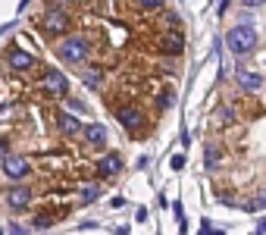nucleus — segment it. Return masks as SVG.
I'll return each mask as SVG.
<instances>
[{"mask_svg": "<svg viewBox=\"0 0 266 235\" xmlns=\"http://www.w3.org/2000/svg\"><path fill=\"white\" fill-rule=\"evenodd\" d=\"M225 44H229V50L232 53H251L257 47V31H254V25H235V29L225 35Z\"/></svg>", "mask_w": 266, "mask_h": 235, "instance_id": "1", "label": "nucleus"}, {"mask_svg": "<svg viewBox=\"0 0 266 235\" xmlns=\"http://www.w3.org/2000/svg\"><path fill=\"white\" fill-rule=\"evenodd\" d=\"M57 53L66 60V63H85L88 60V53H91V41L88 38H66V41H59L57 44Z\"/></svg>", "mask_w": 266, "mask_h": 235, "instance_id": "2", "label": "nucleus"}, {"mask_svg": "<svg viewBox=\"0 0 266 235\" xmlns=\"http://www.w3.org/2000/svg\"><path fill=\"white\" fill-rule=\"evenodd\" d=\"M69 25H72L69 10H63V6H50L41 16V29L47 31V35H63V31H69Z\"/></svg>", "mask_w": 266, "mask_h": 235, "instance_id": "3", "label": "nucleus"}, {"mask_svg": "<svg viewBox=\"0 0 266 235\" xmlns=\"http://www.w3.org/2000/svg\"><path fill=\"white\" fill-rule=\"evenodd\" d=\"M41 88L47 94H53V97H66V94H69V78H66L59 69H47L44 78H41Z\"/></svg>", "mask_w": 266, "mask_h": 235, "instance_id": "4", "label": "nucleus"}, {"mask_svg": "<svg viewBox=\"0 0 266 235\" xmlns=\"http://www.w3.org/2000/svg\"><path fill=\"white\" fill-rule=\"evenodd\" d=\"M3 176L6 179H13V182H19V179H29V172H31V163L25 157H16V154H10V157L3 160Z\"/></svg>", "mask_w": 266, "mask_h": 235, "instance_id": "5", "label": "nucleus"}, {"mask_svg": "<svg viewBox=\"0 0 266 235\" xmlns=\"http://www.w3.org/2000/svg\"><path fill=\"white\" fill-rule=\"evenodd\" d=\"M6 66L16 72H29V69H38V60L31 57L29 50H19V47H13L10 53H6Z\"/></svg>", "mask_w": 266, "mask_h": 235, "instance_id": "6", "label": "nucleus"}, {"mask_svg": "<svg viewBox=\"0 0 266 235\" xmlns=\"http://www.w3.org/2000/svg\"><path fill=\"white\" fill-rule=\"evenodd\" d=\"M157 47H160L163 53H169V57H178V53L185 50L182 31H163V35H160V41H157Z\"/></svg>", "mask_w": 266, "mask_h": 235, "instance_id": "7", "label": "nucleus"}, {"mask_svg": "<svg viewBox=\"0 0 266 235\" xmlns=\"http://www.w3.org/2000/svg\"><path fill=\"white\" fill-rule=\"evenodd\" d=\"M116 119L125 125L129 132H138V125L144 123V110L141 107H119L116 110Z\"/></svg>", "mask_w": 266, "mask_h": 235, "instance_id": "8", "label": "nucleus"}, {"mask_svg": "<svg viewBox=\"0 0 266 235\" xmlns=\"http://www.w3.org/2000/svg\"><path fill=\"white\" fill-rule=\"evenodd\" d=\"M29 201H31V191H29L25 185H13L10 191H6V204H10V207H16V210L29 207Z\"/></svg>", "mask_w": 266, "mask_h": 235, "instance_id": "9", "label": "nucleus"}, {"mask_svg": "<svg viewBox=\"0 0 266 235\" xmlns=\"http://www.w3.org/2000/svg\"><path fill=\"white\" fill-rule=\"evenodd\" d=\"M119 170H122V157H119V154H103V157L97 160V172H101V176H116Z\"/></svg>", "mask_w": 266, "mask_h": 235, "instance_id": "10", "label": "nucleus"}, {"mask_svg": "<svg viewBox=\"0 0 266 235\" xmlns=\"http://www.w3.org/2000/svg\"><path fill=\"white\" fill-rule=\"evenodd\" d=\"M57 119H59V132H63V135H78V132H82V123H78L72 113H59Z\"/></svg>", "mask_w": 266, "mask_h": 235, "instance_id": "11", "label": "nucleus"}, {"mask_svg": "<svg viewBox=\"0 0 266 235\" xmlns=\"http://www.w3.org/2000/svg\"><path fill=\"white\" fill-rule=\"evenodd\" d=\"M85 138H88L91 144H103L106 141V129L101 123H91V125H85Z\"/></svg>", "mask_w": 266, "mask_h": 235, "instance_id": "12", "label": "nucleus"}, {"mask_svg": "<svg viewBox=\"0 0 266 235\" xmlns=\"http://www.w3.org/2000/svg\"><path fill=\"white\" fill-rule=\"evenodd\" d=\"M238 82H241V88L257 91V88L263 85V78H260V76H254V72H248V69H241V72H238Z\"/></svg>", "mask_w": 266, "mask_h": 235, "instance_id": "13", "label": "nucleus"}, {"mask_svg": "<svg viewBox=\"0 0 266 235\" xmlns=\"http://www.w3.org/2000/svg\"><path fill=\"white\" fill-rule=\"evenodd\" d=\"M97 194H101V185H85V188H82V201H85V204L97 201Z\"/></svg>", "mask_w": 266, "mask_h": 235, "instance_id": "14", "label": "nucleus"}, {"mask_svg": "<svg viewBox=\"0 0 266 235\" xmlns=\"http://www.w3.org/2000/svg\"><path fill=\"white\" fill-rule=\"evenodd\" d=\"M172 104H176V91H172V88H163V91H160V107L166 110V107H172Z\"/></svg>", "mask_w": 266, "mask_h": 235, "instance_id": "15", "label": "nucleus"}, {"mask_svg": "<svg viewBox=\"0 0 266 235\" xmlns=\"http://www.w3.org/2000/svg\"><path fill=\"white\" fill-rule=\"evenodd\" d=\"M263 207H266V194H257V198H251L244 204V210H263Z\"/></svg>", "mask_w": 266, "mask_h": 235, "instance_id": "16", "label": "nucleus"}, {"mask_svg": "<svg viewBox=\"0 0 266 235\" xmlns=\"http://www.w3.org/2000/svg\"><path fill=\"white\" fill-rule=\"evenodd\" d=\"M138 10H160L163 6V0H135Z\"/></svg>", "mask_w": 266, "mask_h": 235, "instance_id": "17", "label": "nucleus"}, {"mask_svg": "<svg viewBox=\"0 0 266 235\" xmlns=\"http://www.w3.org/2000/svg\"><path fill=\"white\" fill-rule=\"evenodd\" d=\"M216 147H213V144H207V170H216Z\"/></svg>", "mask_w": 266, "mask_h": 235, "instance_id": "18", "label": "nucleus"}, {"mask_svg": "<svg viewBox=\"0 0 266 235\" xmlns=\"http://www.w3.org/2000/svg\"><path fill=\"white\" fill-rule=\"evenodd\" d=\"M50 223H53V219L47 217V213H38V217H35V229H47Z\"/></svg>", "mask_w": 266, "mask_h": 235, "instance_id": "19", "label": "nucleus"}, {"mask_svg": "<svg viewBox=\"0 0 266 235\" xmlns=\"http://www.w3.org/2000/svg\"><path fill=\"white\" fill-rule=\"evenodd\" d=\"M201 235H225V229H213L210 223H204L201 226Z\"/></svg>", "mask_w": 266, "mask_h": 235, "instance_id": "20", "label": "nucleus"}, {"mask_svg": "<svg viewBox=\"0 0 266 235\" xmlns=\"http://www.w3.org/2000/svg\"><path fill=\"white\" fill-rule=\"evenodd\" d=\"M85 82H88V85H101V72H85Z\"/></svg>", "mask_w": 266, "mask_h": 235, "instance_id": "21", "label": "nucleus"}, {"mask_svg": "<svg viewBox=\"0 0 266 235\" xmlns=\"http://www.w3.org/2000/svg\"><path fill=\"white\" fill-rule=\"evenodd\" d=\"M185 166V154H176V157H172V170H182Z\"/></svg>", "mask_w": 266, "mask_h": 235, "instance_id": "22", "label": "nucleus"}, {"mask_svg": "<svg viewBox=\"0 0 266 235\" xmlns=\"http://www.w3.org/2000/svg\"><path fill=\"white\" fill-rule=\"evenodd\" d=\"M10 235H25V226H19V223H10V229H6Z\"/></svg>", "mask_w": 266, "mask_h": 235, "instance_id": "23", "label": "nucleus"}, {"mask_svg": "<svg viewBox=\"0 0 266 235\" xmlns=\"http://www.w3.org/2000/svg\"><path fill=\"white\" fill-rule=\"evenodd\" d=\"M6 157H10V154H6V141H3V138H0V163H3V160H6Z\"/></svg>", "mask_w": 266, "mask_h": 235, "instance_id": "24", "label": "nucleus"}, {"mask_svg": "<svg viewBox=\"0 0 266 235\" xmlns=\"http://www.w3.org/2000/svg\"><path fill=\"white\" fill-rule=\"evenodd\" d=\"M266 0H241V6H263Z\"/></svg>", "mask_w": 266, "mask_h": 235, "instance_id": "25", "label": "nucleus"}, {"mask_svg": "<svg viewBox=\"0 0 266 235\" xmlns=\"http://www.w3.org/2000/svg\"><path fill=\"white\" fill-rule=\"evenodd\" d=\"M257 235H266V217L260 219V226H257Z\"/></svg>", "mask_w": 266, "mask_h": 235, "instance_id": "26", "label": "nucleus"}, {"mask_svg": "<svg viewBox=\"0 0 266 235\" xmlns=\"http://www.w3.org/2000/svg\"><path fill=\"white\" fill-rule=\"evenodd\" d=\"M0 235H6V232H3V229H0Z\"/></svg>", "mask_w": 266, "mask_h": 235, "instance_id": "27", "label": "nucleus"}]
</instances>
